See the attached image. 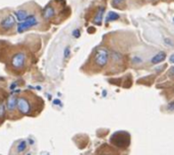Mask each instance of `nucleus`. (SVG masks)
Masks as SVG:
<instances>
[{"label": "nucleus", "instance_id": "nucleus-1", "mask_svg": "<svg viewBox=\"0 0 174 155\" xmlns=\"http://www.w3.org/2000/svg\"><path fill=\"white\" fill-rule=\"evenodd\" d=\"M44 101L32 91H23L17 97V109L21 116L37 117L43 111Z\"/></svg>", "mask_w": 174, "mask_h": 155}, {"label": "nucleus", "instance_id": "nucleus-2", "mask_svg": "<svg viewBox=\"0 0 174 155\" xmlns=\"http://www.w3.org/2000/svg\"><path fill=\"white\" fill-rule=\"evenodd\" d=\"M110 143L119 149H125L130 144V135L125 131H118L111 135Z\"/></svg>", "mask_w": 174, "mask_h": 155}, {"label": "nucleus", "instance_id": "nucleus-3", "mask_svg": "<svg viewBox=\"0 0 174 155\" xmlns=\"http://www.w3.org/2000/svg\"><path fill=\"white\" fill-rule=\"evenodd\" d=\"M17 91L10 93V95L6 100V118H9L11 120H15L20 118V113L17 109V95L15 94Z\"/></svg>", "mask_w": 174, "mask_h": 155}, {"label": "nucleus", "instance_id": "nucleus-4", "mask_svg": "<svg viewBox=\"0 0 174 155\" xmlns=\"http://www.w3.org/2000/svg\"><path fill=\"white\" fill-rule=\"evenodd\" d=\"M109 56H110V53H109L108 49L99 48L94 56V64L98 68H104L109 62Z\"/></svg>", "mask_w": 174, "mask_h": 155}, {"label": "nucleus", "instance_id": "nucleus-5", "mask_svg": "<svg viewBox=\"0 0 174 155\" xmlns=\"http://www.w3.org/2000/svg\"><path fill=\"white\" fill-rule=\"evenodd\" d=\"M26 60H28V57L25 52H17L10 59V66L17 71L23 70L26 67Z\"/></svg>", "mask_w": 174, "mask_h": 155}, {"label": "nucleus", "instance_id": "nucleus-6", "mask_svg": "<svg viewBox=\"0 0 174 155\" xmlns=\"http://www.w3.org/2000/svg\"><path fill=\"white\" fill-rule=\"evenodd\" d=\"M38 23H39L38 18L35 16L34 14H29V16L26 17L25 20L18 22V25L17 26V33H20V34L23 33L25 31H28L29 28L38 25Z\"/></svg>", "mask_w": 174, "mask_h": 155}, {"label": "nucleus", "instance_id": "nucleus-7", "mask_svg": "<svg viewBox=\"0 0 174 155\" xmlns=\"http://www.w3.org/2000/svg\"><path fill=\"white\" fill-rule=\"evenodd\" d=\"M28 149V143L25 139H20L17 140L10 147V150L8 152V155H23L26 153Z\"/></svg>", "mask_w": 174, "mask_h": 155}, {"label": "nucleus", "instance_id": "nucleus-8", "mask_svg": "<svg viewBox=\"0 0 174 155\" xmlns=\"http://www.w3.org/2000/svg\"><path fill=\"white\" fill-rule=\"evenodd\" d=\"M14 25H15V18L11 14L6 15V16L1 20V22H0V26H1V28L5 29V31L11 29Z\"/></svg>", "mask_w": 174, "mask_h": 155}, {"label": "nucleus", "instance_id": "nucleus-9", "mask_svg": "<svg viewBox=\"0 0 174 155\" xmlns=\"http://www.w3.org/2000/svg\"><path fill=\"white\" fill-rule=\"evenodd\" d=\"M104 13H105V6H99L97 11H96V13H95L94 19H93V22L95 23V25H102Z\"/></svg>", "mask_w": 174, "mask_h": 155}, {"label": "nucleus", "instance_id": "nucleus-10", "mask_svg": "<svg viewBox=\"0 0 174 155\" xmlns=\"http://www.w3.org/2000/svg\"><path fill=\"white\" fill-rule=\"evenodd\" d=\"M55 8L52 6L51 4H48L45 6V8L43 9L42 11V16L45 18V19H51L52 17L55 16Z\"/></svg>", "mask_w": 174, "mask_h": 155}, {"label": "nucleus", "instance_id": "nucleus-11", "mask_svg": "<svg viewBox=\"0 0 174 155\" xmlns=\"http://www.w3.org/2000/svg\"><path fill=\"white\" fill-rule=\"evenodd\" d=\"M166 57H167L166 53L163 52V51H161V52L157 53V54L151 59V63H152V64H155V65H156V64H160V63H162L163 61L165 60Z\"/></svg>", "mask_w": 174, "mask_h": 155}, {"label": "nucleus", "instance_id": "nucleus-12", "mask_svg": "<svg viewBox=\"0 0 174 155\" xmlns=\"http://www.w3.org/2000/svg\"><path fill=\"white\" fill-rule=\"evenodd\" d=\"M13 14L15 15V17H17V20L18 21V22H20V21H23L26 17L29 16L28 11H26V10H25V9L17 10V11L13 12Z\"/></svg>", "mask_w": 174, "mask_h": 155}, {"label": "nucleus", "instance_id": "nucleus-13", "mask_svg": "<svg viewBox=\"0 0 174 155\" xmlns=\"http://www.w3.org/2000/svg\"><path fill=\"white\" fill-rule=\"evenodd\" d=\"M96 155H115V154L108 145H102L97 150Z\"/></svg>", "mask_w": 174, "mask_h": 155}, {"label": "nucleus", "instance_id": "nucleus-14", "mask_svg": "<svg viewBox=\"0 0 174 155\" xmlns=\"http://www.w3.org/2000/svg\"><path fill=\"white\" fill-rule=\"evenodd\" d=\"M119 17H120V15H119L117 12H115V11H109L108 14H107V16H106L105 21H106L107 23H108V22H110V21L118 20Z\"/></svg>", "mask_w": 174, "mask_h": 155}, {"label": "nucleus", "instance_id": "nucleus-15", "mask_svg": "<svg viewBox=\"0 0 174 155\" xmlns=\"http://www.w3.org/2000/svg\"><path fill=\"white\" fill-rule=\"evenodd\" d=\"M71 54V50H70V47L69 46H66L65 49H64V59H68L69 56H70Z\"/></svg>", "mask_w": 174, "mask_h": 155}, {"label": "nucleus", "instance_id": "nucleus-16", "mask_svg": "<svg viewBox=\"0 0 174 155\" xmlns=\"http://www.w3.org/2000/svg\"><path fill=\"white\" fill-rule=\"evenodd\" d=\"M72 36H73L76 39H79V37H81V31H79V28L73 29V31H72Z\"/></svg>", "mask_w": 174, "mask_h": 155}, {"label": "nucleus", "instance_id": "nucleus-17", "mask_svg": "<svg viewBox=\"0 0 174 155\" xmlns=\"http://www.w3.org/2000/svg\"><path fill=\"white\" fill-rule=\"evenodd\" d=\"M164 43L166 45H168L169 47H173L174 46V43H173V41L172 40H170L169 38H166V39H164Z\"/></svg>", "mask_w": 174, "mask_h": 155}, {"label": "nucleus", "instance_id": "nucleus-18", "mask_svg": "<svg viewBox=\"0 0 174 155\" xmlns=\"http://www.w3.org/2000/svg\"><path fill=\"white\" fill-rule=\"evenodd\" d=\"M168 75H169L170 77H174V66L168 70Z\"/></svg>", "mask_w": 174, "mask_h": 155}, {"label": "nucleus", "instance_id": "nucleus-19", "mask_svg": "<svg viewBox=\"0 0 174 155\" xmlns=\"http://www.w3.org/2000/svg\"><path fill=\"white\" fill-rule=\"evenodd\" d=\"M167 109H169V111H174V101L170 103L169 105L167 106Z\"/></svg>", "mask_w": 174, "mask_h": 155}, {"label": "nucleus", "instance_id": "nucleus-20", "mask_svg": "<svg viewBox=\"0 0 174 155\" xmlns=\"http://www.w3.org/2000/svg\"><path fill=\"white\" fill-rule=\"evenodd\" d=\"M132 60H133V62H135V63H141V62H143L141 58H140V57H135Z\"/></svg>", "mask_w": 174, "mask_h": 155}, {"label": "nucleus", "instance_id": "nucleus-21", "mask_svg": "<svg viewBox=\"0 0 174 155\" xmlns=\"http://www.w3.org/2000/svg\"><path fill=\"white\" fill-rule=\"evenodd\" d=\"M122 1H124V0H112V4L113 5H117V4H120Z\"/></svg>", "mask_w": 174, "mask_h": 155}, {"label": "nucleus", "instance_id": "nucleus-22", "mask_svg": "<svg viewBox=\"0 0 174 155\" xmlns=\"http://www.w3.org/2000/svg\"><path fill=\"white\" fill-rule=\"evenodd\" d=\"M169 61H170L171 63L174 64V54H172V55H171L170 57H169Z\"/></svg>", "mask_w": 174, "mask_h": 155}]
</instances>
